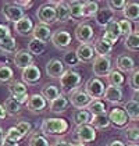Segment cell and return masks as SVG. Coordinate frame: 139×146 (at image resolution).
I'll return each mask as SVG.
<instances>
[{
  "instance_id": "cell-33",
  "label": "cell",
  "mask_w": 139,
  "mask_h": 146,
  "mask_svg": "<svg viewBox=\"0 0 139 146\" xmlns=\"http://www.w3.org/2000/svg\"><path fill=\"white\" fill-rule=\"evenodd\" d=\"M124 110L128 114L129 120H134V121H138L139 120V104L136 102H134V100L127 102Z\"/></svg>"
},
{
  "instance_id": "cell-60",
  "label": "cell",
  "mask_w": 139,
  "mask_h": 146,
  "mask_svg": "<svg viewBox=\"0 0 139 146\" xmlns=\"http://www.w3.org/2000/svg\"><path fill=\"white\" fill-rule=\"evenodd\" d=\"M127 146H139L138 143H129V145H127Z\"/></svg>"
},
{
  "instance_id": "cell-38",
  "label": "cell",
  "mask_w": 139,
  "mask_h": 146,
  "mask_svg": "<svg viewBox=\"0 0 139 146\" xmlns=\"http://www.w3.org/2000/svg\"><path fill=\"white\" fill-rule=\"evenodd\" d=\"M13 77H14L13 68L6 64H0V84H9Z\"/></svg>"
},
{
  "instance_id": "cell-31",
  "label": "cell",
  "mask_w": 139,
  "mask_h": 146,
  "mask_svg": "<svg viewBox=\"0 0 139 146\" xmlns=\"http://www.w3.org/2000/svg\"><path fill=\"white\" fill-rule=\"evenodd\" d=\"M4 109H6V113L10 114V115H18L21 110H23V104H20L17 100H14L11 96L7 98L6 102H4Z\"/></svg>"
},
{
  "instance_id": "cell-49",
  "label": "cell",
  "mask_w": 139,
  "mask_h": 146,
  "mask_svg": "<svg viewBox=\"0 0 139 146\" xmlns=\"http://www.w3.org/2000/svg\"><path fill=\"white\" fill-rule=\"evenodd\" d=\"M9 36H11V34H10V28H9L7 25L0 24V42H3V40L7 39Z\"/></svg>"
},
{
  "instance_id": "cell-42",
  "label": "cell",
  "mask_w": 139,
  "mask_h": 146,
  "mask_svg": "<svg viewBox=\"0 0 139 146\" xmlns=\"http://www.w3.org/2000/svg\"><path fill=\"white\" fill-rule=\"evenodd\" d=\"M63 63L71 68L75 67V66H78L79 60H78V57H77L75 50H70V52H67V53L64 54V61H63Z\"/></svg>"
},
{
  "instance_id": "cell-40",
  "label": "cell",
  "mask_w": 139,
  "mask_h": 146,
  "mask_svg": "<svg viewBox=\"0 0 139 146\" xmlns=\"http://www.w3.org/2000/svg\"><path fill=\"white\" fill-rule=\"evenodd\" d=\"M99 11V4L96 1H83V17H95Z\"/></svg>"
},
{
  "instance_id": "cell-18",
  "label": "cell",
  "mask_w": 139,
  "mask_h": 146,
  "mask_svg": "<svg viewBox=\"0 0 139 146\" xmlns=\"http://www.w3.org/2000/svg\"><path fill=\"white\" fill-rule=\"evenodd\" d=\"M34 28H35L34 23H32V20H31L28 15L23 17L20 21H17V23L14 24V31H15L18 35H21V36L31 35L32 31H34Z\"/></svg>"
},
{
  "instance_id": "cell-15",
  "label": "cell",
  "mask_w": 139,
  "mask_h": 146,
  "mask_svg": "<svg viewBox=\"0 0 139 146\" xmlns=\"http://www.w3.org/2000/svg\"><path fill=\"white\" fill-rule=\"evenodd\" d=\"M40 77H42V74H40V70L38 66H29V67L24 68L23 70V81L24 84H28V85H35V84H38L39 81H40Z\"/></svg>"
},
{
  "instance_id": "cell-57",
  "label": "cell",
  "mask_w": 139,
  "mask_h": 146,
  "mask_svg": "<svg viewBox=\"0 0 139 146\" xmlns=\"http://www.w3.org/2000/svg\"><path fill=\"white\" fill-rule=\"evenodd\" d=\"M132 100L136 102L139 104V90H134V96H132Z\"/></svg>"
},
{
  "instance_id": "cell-23",
  "label": "cell",
  "mask_w": 139,
  "mask_h": 146,
  "mask_svg": "<svg viewBox=\"0 0 139 146\" xmlns=\"http://www.w3.org/2000/svg\"><path fill=\"white\" fill-rule=\"evenodd\" d=\"M52 35L53 34H52L49 25H43V24L36 25L34 28V31H32V38L40 40V42H45V43H46L47 40L52 39Z\"/></svg>"
},
{
  "instance_id": "cell-8",
  "label": "cell",
  "mask_w": 139,
  "mask_h": 146,
  "mask_svg": "<svg viewBox=\"0 0 139 146\" xmlns=\"http://www.w3.org/2000/svg\"><path fill=\"white\" fill-rule=\"evenodd\" d=\"M75 136H77L78 142H81V143H91L96 139V129L91 124L79 125L75 128Z\"/></svg>"
},
{
  "instance_id": "cell-52",
  "label": "cell",
  "mask_w": 139,
  "mask_h": 146,
  "mask_svg": "<svg viewBox=\"0 0 139 146\" xmlns=\"http://www.w3.org/2000/svg\"><path fill=\"white\" fill-rule=\"evenodd\" d=\"M50 146H71V143L67 142V141H64V139H57L56 142H53Z\"/></svg>"
},
{
  "instance_id": "cell-2",
  "label": "cell",
  "mask_w": 139,
  "mask_h": 146,
  "mask_svg": "<svg viewBox=\"0 0 139 146\" xmlns=\"http://www.w3.org/2000/svg\"><path fill=\"white\" fill-rule=\"evenodd\" d=\"M82 84V77L79 72L74 71L72 68L66 70L64 74L60 77V86L63 92L66 93H72L74 90H77Z\"/></svg>"
},
{
  "instance_id": "cell-50",
  "label": "cell",
  "mask_w": 139,
  "mask_h": 146,
  "mask_svg": "<svg viewBox=\"0 0 139 146\" xmlns=\"http://www.w3.org/2000/svg\"><path fill=\"white\" fill-rule=\"evenodd\" d=\"M102 39H103V40H106L107 43H110V45H114V43H116L120 38H117V36H114V35L109 34V32H104L103 36H102Z\"/></svg>"
},
{
  "instance_id": "cell-1",
  "label": "cell",
  "mask_w": 139,
  "mask_h": 146,
  "mask_svg": "<svg viewBox=\"0 0 139 146\" xmlns=\"http://www.w3.org/2000/svg\"><path fill=\"white\" fill-rule=\"evenodd\" d=\"M40 131L45 135H63L68 131V123L64 118H58V117H49L42 121L40 125Z\"/></svg>"
},
{
  "instance_id": "cell-14",
  "label": "cell",
  "mask_w": 139,
  "mask_h": 146,
  "mask_svg": "<svg viewBox=\"0 0 139 146\" xmlns=\"http://www.w3.org/2000/svg\"><path fill=\"white\" fill-rule=\"evenodd\" d=\"M47 106V100L39 93H35V95H31L29 99L26 102V107L28 110L32 113H40L46 109Z\"/></svg>"
},
{
  "instance_id": "cell-36",
  "label": "cell",
  "mask_w": 139,
  "mask_h": 146,
  "mask_svg": "<svg viewBox=\"0 0 139 146\" xmlns=\"http://www.w3.org/2000/svg\"><path fill=\"white\" fill-rule=\"evenodd\" d=\"M124 45L128 50H132V52H138L139 50V34L136 32H132L128 36H125L124 39Z\"/></svg>"
},
{
  "instance_id": "cell-37",
  "label": "cell",
  "mask_w": 139,
  "mask_h": 146,
  "mask_svg": "<svg viewBox=\"0 0 139 146\" xmlns=\"http://www.w3.org/2000/svg\"><path fill=\"white\" fill-rule=\"evenodd\" d=\"M0 50L4 53H17V42L14 39V36H9L7 39H4L3 42H0Z\"/></svg>"
},
{
  "instance_id": "cell-4",
  "label": "cell",
  "mask_w": 139,
  "mask_h": 146,
  "mask_svg": "<svg viewBox=\"0 0 139 146\" xmlns=\"http://www.w3.org/2000/svg\"><path fill=\"white\" fill-rule=\"evenodd\" d=\"M104 90H106V85L100 78H91L86 84H85V92L89 95V98L92 100H97L102 99L104 96Z\"/></svg>"
},
{
  "instance_id": "cell-30",
  "label": "cell",
  "mask_w": 139,
  "mask_h": 146,
  "mask_svg": "<svg viewBox=\"0 0 139 146\" xmlns=\"http://www.w3.org/2000/svg\"><path fill=\"white\" fill-rule=\"evenodd\" d=\"M68 7L72 20L83 18V1H68Z\"/></svg>"
},
{
  "instance_id": "cell-7",
  "label": "cell",
  "mask_w": 139,
  "mask_h": 146,
  "mask_svg": "<svg viewBox=\"0 0 139 146\" xmlns=\"http://www.w3.org/2000/svg\"><path fill=\"white\" fill-rule=\"evenodd\" d=\"M68 100L75 109H78V110H85V109L89 106V103L92 102V99L89 98V95H88L85 90L77 89V90H74L72 93H70Z\"/></svg>"
},
{
  "instance_id": "cell-10",
  "label": "cell",
  "mask_w": 139,
  "mask_h": 146,
  "mask_svg": "<svg viewBox=\"0 0 139 146\" xmlns=\"http://www.w3.org/2000/svg\"><path fill=\"white\" fill-rule=\"evenodd\" d=\"M52 43L56 46L57 49L60 50H64V49H67L70 47L71 45V40H72V36L70 34L68 31H66V29H58L56 31L54 34L52 35Z\"/></svg>"
},
{
  "instance_id": "cell-45",
  "label": "cell",
  "mask_w": 139,
  "mask_h": 146,
  "mask_svg": "<svg viewBox=\"0 0 139 146\" xmlns=\"http://www.w3.org/2000/svg\"><path fill=\"white\" fill-rule=\"evenodd\" d=\"M107 6L110 10L118 11V10H124V7L127 6V1L125 0H110L107 1Z\"/></svg>"
},
{
  "instance_id": "cell-35",
  "label": "cell",
  "mask_w": 139,
  "mask_h": 146,
  "mask_svg": "<svg viewBox=\"0 0 139 146\" xmlns=\"http://www.w3.org/2000/svg\"><path fill=\"white\" fill-rule=\"evenodd\" d=\"M109 85H113V86H118V88H121L122 86V84L125 82V77H124V74L121 72V71H118V70H113L110 74H109Z\"/></svg>"
},
{
  "instance_id": "cell-27",
  "label": "cell",
  "mask_w": 139,
  "mask_h": 146,
  "mask_svg": "<svg viewBox=\"0 0 139 146\" xmlns=\"http://www.w3.org/2000/svg\"><path fill=\"white\" fill-rule=\"evenodd\" d=\"M92 120V114L88 110H75L72 113V121L75 123L77 127L85 125V124H91Z\"/></svg>"
},
{
  "instance_id": "cell-46",
  "label": "cell",
  "mask_w": 139,
  "mask_h": 146,
  "mask_svg": "<svg viewBox=\"0 0 139 146\" xmlns=\"http://www.w3.org/2000/svg\"><path fill=\"white\" fill-rule=\"evenodd\" d=\"M6 138H9V139H11V141H15V142H20L24 136L21 135V132H20L15 127H11V128H9V131L6 132Z\"/></svg>"
},
{
  "instance_id": "cell-11",
  "label": "cell",
  "mask_w": 139,
  "mask_h": 146,
  "mask_svg": "<svg viewBox=\"0 0 139 146\" xmlns=\"http://www.w3.org/2000/svg\"><path fill=\"white\" fill-rule=\"evenodd\" d=\"M3 15L6 17V20L7 21H11V23H17V21H20L23 17H25V14H24V9L21 7H18L17 4H14V3H9V4H4L3 6Z\"/></svg>"
},
{
  "instance_id": "cell-53",
  "label": "cell",
  "mask_w": 139,
  "mask_h": 146,
  "mask_svg": "<svg viewBox=\"0 0 139 146\" xmlns=\"http://www.w3.org/2000/svg\"><path fill=\"white\" fill-rule=\"evenodd\" d=\"M1 146H20V143H18V142H15V141L9 139V138H6V139H4V142L1 143Z\"/></svg>"
},
{
  "instance_id": "cell-56",
  "label": "cell",
  "mask_w": 139,
  "mask_h": 146,
  "mask_svg": "<svg viewBox=\"0 0 139 146\" xmlns=\"http://www.w3.org/2000/svg\"><path fill=\"white\" fill-rule=\"evenodd\" d=\"M4 139H6V132H4V129L0 127V146H1V143L4 142Z\"/></svg>"
},
{
  "instance_id": "cell-29",
  "label": "cell",
  "mask_w": 139,
  "mask_h": 146,
  "mask_svg": "<svg viewBox=\"0 0 139 146\" xmlns=\"http://www.w3.org/2000/svg\"><path fill=\"white\" fill-rule=\"evenodd\" d=\"M28 52L32 54V56H40L46 52V43L45 42H40L38 39H31L29 43H28Z\"/></svg>"
},
{
  "instance_id": "cell-51",
  "label": "cell",
  "mask_w": 139,
  "mask_h": 146,
  "mask_svg": "<svg viewBox=\"0 0 139 146\" xmlns=\"http://www.w3.org/2000/svg\"><path fill=\"white\" fill-rule=\"evenodd\" d=\"M14 4H17L18 7H21V9H29V7H32V4H34V1L32 0H18V1H14Z\"/></svg>"
},
{
  "instance_id": "cell-54",
  "label": "cell",
  "mask_w": 139,
  "mask_h": 146,
  "mask_svg": "<svg viewBox=\"0 0 139 146\" xmlns=\"http://www.w3.org/2000/svg\"><path fill=\"white\" fill-rule=\"evenodd\" d=\"M109 146H127L122 141H120V139H116V141H111L110 143H109Z\"/></svg>"
},
{
  "instance_id": "cell-20",
  "label": "cell",
  "mask_w": 139,
  "mask_h": 146,
  "mask_svg": "<svg viewBox=\"0 0 139 146\" xmlns=\"http://www.w3.org/2000/svg\"><path fill=\"white\" fill-rule=\"evenodd\" d=\"M116 66H117V70L121 71V72H131V71L135 70V60L131 56L121 54V56L117 57Z\"/></svg>"
},
{
  "instance_id": "cell-3",
  "label": "cell",
  "mask_w": 139,
  "mask_h": 146,
  "mask_svg": "<svg viewBox=\"0 0 139 146\" xmlns=\"http://www.w3.org/2000/svg\"><path fill=\"white\" fill-rule=\"evenodd\" d=\"M93 74L96 75V78L99 77H109V74L113 71V64H111V58L110 57L97 56L93 60Z\"/></svg>"
},
{
  "instance_id": "cell-47",
  "label": "cell",
  "mask_w": 139,
  "mask_h": 146,
  "mask_svg": "<svg viewBox=\"0 0 139 146\" xmlns=\"http://www.w3.org/2000/svg\"><path fill=\"white\" fill-rule=\"evenodd\" d=\"M15 128L21 132V135H23V136H25V135H28L29 132H31L32 125H31V123H28V121H20V123L15 125Z\"/></svg>"
},
{
  "instance_id": "cell-6",
  "label": "cell",
  "mask_w": 139,
  "mask_h": 146,
  "mask_svg": "<svg viewBox=\"0 0 139 146\" xmlns=\"http://www.w3.org/2000/svg\"><path fill=\"white\" fill-rule=\"evenodd\" d=\"M36 17L43 25H49L56 21V9H54V1L46 3L43 6H40L36 11Z\"/></svg>"
},
{
  "instance_id": "cell-48",
  "label": "cell",
  "mask_w": 139,
  "mask_h": 146,
  "mask_svg": "<svg viewBox=\"0 0 139 146\" xmlns=\"http://www.w3.org/2000/svg\"><path fill=\"white\" fill-rule=\"evenodd\" d=\"M129 84H131V88L134 90H139V70H135L131 75L129 79Z\"/></svg>"
},
{
  "instance_id": "cell-55",
  "label": "cell",
  "mask_w": 139,
  "mask_h": 146,
  "mask_svg": "<svg viewBox=\"0 0 139 146\" xmlns=\"http://www.w3.org/2000/svg\"><path fill=\"white\" fill-rule=\"evenodd\" d=\"M6 115H7V113H6L4 106H3V104H0V120H4V118H6Z\"/></svg>"
},
{
  "instance_id": "cell-34",
  "label": "cell",
  "mask_w": 139,
  "mask_h": 146,
  "mask_svg": "<svg viewBox=\"0 0 139 146\" xmlns=\"http://www.w3.org/2000/svg\"><path fill=\"white\" fill-rule=\"evenodd\" d=\"M60 95H61V92H60V89L56 85H46L42 89V96L49 102H53L54 99H57Z\"/></svg>"
},
{
  "instance_id": "cell-5",
  "label": "cell",
  "mask_w": 139,
  "mask_h": 146,
  "mask_svg": "<svg viewBox=\"0 0 139 146\" xmlns=\"http://www.w3.org/2000/svg\"><path fill=\"white\" fill-rule=\"evenodd\" d=\"M9 92H10V96L14 100L18 102L20 104H24V103L26 104V102L29 99L26 85L24 82H20V81H13L9 85Z\"/></svg>"
},
{
  "instance_id": "cell-28",
  "label": "cell",
  "mask_w": 139,
  "mask_h": 146,
  "mask_svg": "<svg viewBox=\"0 0 139 146\" xmlns=\"http://www.w3.org/2000/svg\"><path fill=\"white\" fill-rule=\"evenodd\" d=\"M110 120L107 114H99V115H92L91 125L95 129H107L110 127Z\"/></svg>"
},
{
  "instance_id": "cell-59",
  "label": "cell",
  "mask_w": 139,
  "mask_h": 146,
  "mask_svg": "<svg viewBox=\"0 0 139 146\" xmlns=\"http://www.w3.org/2000/svg\"><path fill=\"white\" fill-rule=\"evenodd\" d=\"M136 34H139V21H138V24H136V31H135Z\"/></svg>"
},
{
  "instance_id": "cell-16",
  "label": "cell",
  "mask_w": 139,
  "mask_h": 146,
  "mask_svg": "<svg viewBox=\"0 0 139 146\" xmlns=\"http://www.w3.org/2000/svg\"><path fill=\"white\" fill-rule=\"evenodd\" d=\"M13 63H14V66L24 70V68L34 64V56L28 50H18L13 57Z\"/></svg>"
},
{
  "instance_id": "cell-44",
  "label": "cell",
  "mask_w": 139,
  "mask_h": 146,
  "mask_svg": "<svg viewBox=\"0 0 139 146\" xmlns=\"http://www.w3.org/2000/svg\"><path fill=\"white\" fill-rule=\"evenodd\" d=\"M104 32H109V34L114 35L117 38L121 36V31H120V25H118V21H111L106 28H104Z\"/></svg>"
},
{
  "instance_id": "cell-43",
  "label": "cell",
  "mask_w": 139,
  "mask_h": 146,
  "mask_svg": "<svg viewBox=\"0 0 139 146\" xmlns=\"http://www.w3.org/2000/svg\"><path fill=\"white\" fill-rule=\"evenodd\" d=\"M118 25H120V31H121V35L124 36H128L129 34H132V24L129 23L128 20L122 18L118 21Z\"/></svg>"
},
{
  "instance_id": "cell-24",
  "label": "cell",
  "mask_w": 139,
  "mask_h": 146,
  "mask_svg": "<svg viewBox=\"0 0 139 146\" xmlns=\"http://www.w3.org/2000/svg\"><path fill=\"white\" fill-rule=\"evenodd\" d=\"M124 18L131 21H139V3L136 1H127V6L122 10Z\"/></svg>"
},
{
  "instance_id": "cell-12",
  "label": "cell",
  "mask_w": 139,
  "mask_h": 146,
  "mask_svg": "<svg viewBox=\"0 0 139 146\" xmlns=\"http://www.w3.org/2000/svg\"><path fill=\"white\" fill-rule=\"evenodd\" d=\"M109 115V120H110V123L113 124V125H116L118 128H121V127H125L129 121V117H128V114L125 113L124 109H111L110 113L107 114Z\"/></svg>"
},
{
  "instance_id": "cell-25",
  "label": "cell",
  "mask_w": 139,
  "mask_h": 146,
  "mask_svg": "<svg viewBox=\"0 0 139 146\" xmlns=\"http://www.w3.org/2000/svg\"><path fill=\"white\" fill-rule=\"evenodd\" d=\"M92 46H93V49H95V53H96L97 56L109 57V54H110V53H111V50H113V45L107 43V42L103 40L102 38L96 39V40L93 42Z\"/></svg>"
},
{
  "instance_id": "cell-58",
  "label": "cell",
  "mask_w": 139,
  "mask_h": 146,
  "mask_svg": "<svg viewBox=\"0 0 139 146\" xmlns=\"http://www.w3.org/2000/svg\"><path fill=\"white\" fill-rule=\"evenodd\" d=\"M71 146H86L85 143H81V142H77V143H71Z\"/></svg>"
},
{
  "instance_id": "cell-26",
  "label": "cell",
  "mask_w": 139,
  "mask_h": 146,
  "mask_svg": "<svg viewBox=\"0 0 139 146\" xmlns=\"http://www.w3.org/2000/svg\"><path fill=\"white\" fill-rule=\"evenodd\" d=\"M70 104V100L64 96V95H60L57 99H54L53 102H50V111L52 113H57V114H60V113H64L66 110H67V107H68Z\"/></svg>"
},
{
  "instance_id": "cell-19",
  "label": "cell",
  "mask_w": 139,
  "mask_h": 146,
  "mask_svg": "<svg viewBox=\"0 0 139 146\" xmlns=\"http://www.w3.org/2000/svg\"><path fill=\"white\" fill-rule=\"evenodd\" d=\"M95 21L99 27L106 28L111 21H114V11L110 10L109 7H104V9H99V11L96 13L95 15Z\"/></svg>"
},
{
  "instance_id": "cell-21",
  "label": "cell",
  "mask_w": 139,
  "mask_h": 146,
  "mask_svg": "<svg viewBox=\"0 0 139 146\" xmlns=\"http://www.w3.org/2000/svg\"><path fill=\"white\" fill-rule=\"evenodd\" d=\"M54 9H56V21L57 23H67L71 18L67 1H54Z\"/></svg>"
},
{
  "instance_id": "cell-13",
  "label": "cell",
  "mask_w": 139,
  "mask_h": 146,
  "mask_svg": "<svg viewBox=\"0 0 139 146\" xmlns=\"http://www.w3.org/2000/svg\"><path fill=\"white\" fill-rule=\"evenodd\" d=\"M66 71V67H64V63L58 58H52L49 60L46 64V74L47 77L50 78H60Z\"/></svg>"
},
{
  "instance_id": "cell-17",
  "label": "cell",
  "mask_w": 139,
  "mask_h": 146,
  "mask_svg": "<svg viewBox=\"0 0 139 146\" xmlns=\"http://www.w3.org/2000/svg\"><path fill=\"white\" fill-rule=\"evenodd\" d=\"M77 53V57L79 60V63H89L95 60V49L91 43H83V45H79L78 49L75 50Z\"/></svg>"
},
{
  "instance_id": "cell-32",
  "label": "cell",
  "mask_w": 139,
  "mask_h": 146,
  "mask_svg": "<svg viewBox=\"0 0 139 146\" xmlns=\"http://www.w3.org/2000/svg\"><path fill=\"white\" fill-rule=\"evenodd\" d=\"M86 110L91 113L92 115H99V114H106V104L103 100L97 99V100H92L89 103V106L86 107Z\"/></svg>"
},
{
  "instance_id": "cell-41",
  "label": "cell",
  "mask_w": 139,
  "mask_h": 146,
  "mask_svg": "<svg viewBox=\"0 0 139 146\" xmlns=\"http://www.w3.org/2000/svg\"><path fill=\"white\" fill-rule=\"evenodd\" d=\"M29 146H50L49 141L46 139V136H43L42 134H34L29 139Z\"/></svg>"
},
{
  "instance_id": "cell-22",
  "label": "cell",
  "mask_w": 139,
  "mask_h": 146,
  "mask_svg": "<svg viewBox=\"0 0 139 146\" xmlns=\"http://www.w3.org/2000/svg\"><path fill=\"white\" fill-rule=\"evenodd\" d=\"M122 89L118 88V86H113V85H109L106 86V90H104V99L109 102V103H120L122 100Z\"/></svg>"
},
{
  "instance_id": "cell-39",
  "label": "cell",
  "mask_w": 139,
  "mask_h": 146,
  "mask_svg": "<svg viewBox=\"0 0 139 146\" xmlns=\"http://www.w3.org/2000/svg\"><path fill=\"white\" fill-rule=\"evenodd\" d=\"M124 136L128 142L131 143H136L139 141V127H128L127 129L124 131Z\"/></svg>"
},
{
  "instance_id": "cell-9",
  "label": "cell",
  "mask_w": 139,
  "mask_h": 146,
  "mask_svg": "<svg viewBox=\"0 0 139 146\" xmlns=\"http://www.w3.org/2000/svg\"><path fill=\"white\" fill-rule=\"evenodd\" d=\"M95 36V31H93L92 25L88 23H82L75 28V38L78 42H81V45L83 43H91Z\"/></svg>"
}]
</instances>
